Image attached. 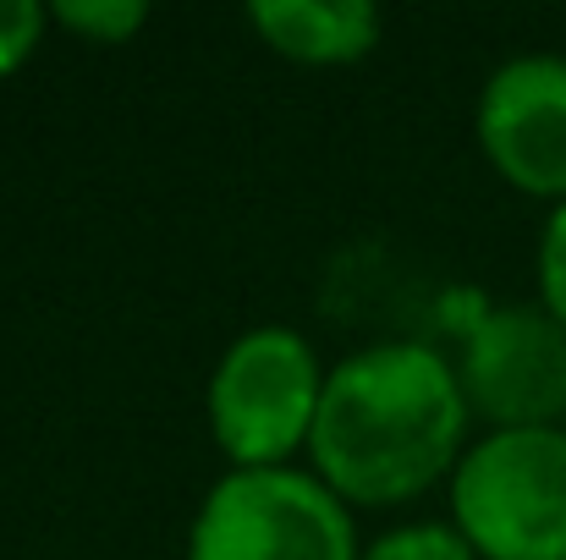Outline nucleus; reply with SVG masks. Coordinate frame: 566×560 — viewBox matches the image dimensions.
Wrapping results in <instances>:
<instances>
[{"instance_id": "obj_4", "label": "nucleus", "mask_w": 566, "mask_h": 560, "mask_svg": "<svg viewBox=\"0 0 566 560\" xmlns=\"http://www.w3.org/2000/svg\"><path fill=\"white\" fill-rule=\"evenodd\" d=\"M325 379L303 336L253 330L242 336L209 384V418L226 456L242 467H275L297 440L314 434Z\"/></svg>"}, {"instance_id": "obj_1", "label": "nucleus", "mask_w": 566, "mask_h": 560, "mask_svg": "<svg viewBox=\"0 0 566 560\" xmlns=\"http://www.w3.org/2000/svg\"><path fill=\"white\" fill-rule=\"evenodd\" d=\"M468 423V390L429 347H369L325 379L314 418V462L347 500L390 506L434 484Z\"/></svg>"}, {"instance_id": "obj_7", "label": "nucleus", "mask_w": 566, "mask_h": 560, "mask_svg": "<svg viewBox=\"0 0 566 560\" xmlns=\"http://www.w3.org/2000/svg\"><path fill=\"white\" fill-rule=\"evenodd\" d=\"M253 28L292 61H358L379 39V11L369 0H253Z\"/></svg>"}, {"instance_id": "obj_9", "label": "nucleus", "mask_w": 566, "mask_h": 560, "mask_svg": "<svg viewBox=\"0 0 566 560\" xmlns=\"http://www.w3.org/2000/svg\"><path fill=\"white\" fill-rule=\"evenodd\" d=\"M55 17L72 22V28H83V33H94V39H105V44H116V39H127L149 11H144L138 0H61Z\"/></svg>"}, {"instance_id": "obj_2", "label": "nucleus", "mask_w": 566, "mask_h": 560, "mask_svg": "<svg viewBox=\"0 0 566 560\" xmlns=\"http://www.w3.org/2000/svg\"><path fill=\"white\" fill-rule=\"evenodd\" d=\"M462 539L490 560H566V434L501 429L451 478Z\"/></svg>"}, {"instance_id": "obj_8", "label": "nucleus", "mask_w": 566, "mask_h": 560, "mask_svg": "<svg viewBox=\"0 0 566 560\" xmlns=\"http://www.w3.org/2000/svg\"><path fill=\"white\" fill-rule=\"evenodd\" d=\"M364 560H473V545L440 522H423V528H401V533H385Z\"/></svg>"}, {"instance_id": "obj_3", "label": "nucleus", "mask_w": 566, "mask_h": 560, "mask_svg": "<svg viewBox=\"0 0 566 560\" xmlns=\"http://www.w3.org/2000/svg\"><path fill=\"white\" fill-rule=\"evenodd\" d=\"M188 560H358V545L331 484L242 467L203 500Z\"/></svg>"}, {"instance_id": "obj_11", "label": "nucleus", "mask_w": 566, "mask_h": 560, "mask_svg": "<svg viewBox=\"0 0 566 560\" xmlns=\"http://www.w3.org/2000/svg\"><path fill=\"white\" fill-rule=\"evenodd\" d=\"M39 28H44V11L33 0H0V77L11 66H22V55L33 50Z\"/></svg>"}, {"instance_id": "obj_5", "label": "nucleus", "mask_w": 566, "mask_h": 560, "mask_svg": "<svg viewBox=\"0 0 566 560\" xmlns=\"http://www.w3.org/2000/svg\"><path fill=\"white\" fill-rule=\"evenodd\" d=\"M462 390L506 429H551L566 412V330L539 308H490L473 319Z\"/></svg>"}, {"instance_id": "obj_10", "label": "nucleus", "mask_w": 566, "mask_h": 560, "mask_svg": "<svg viewBox=\"0 0 566 560\" xmlns=\"http://www.w3.org/2000/svg\"><path fill=\"white\" fill-rule=\"evenodd\" d=\"M539 286H545V314H556L566 330V203L545 225V247H539Z\"/></svg>"}, {"instance_id": "obj_6", "label": "nucleus", "mask_w": 566, "mask_h": 560, "mask_svg": "<svg viewBox=\"0 0 566 560\" xmlns=\"http://www.w3.org/2000/svg\"><path fill=\"white\" fill-rule=\"evenodd\" d=\"M479 138L512 187L566 198V61L528 55L501 66L479 105Z\"/></svg>"}]
</instances>
